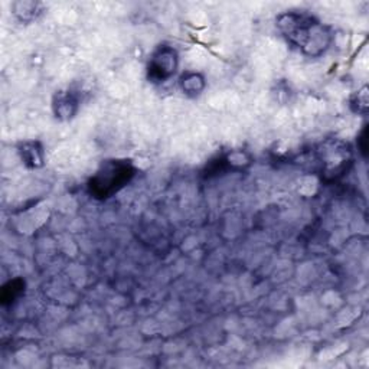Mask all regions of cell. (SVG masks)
I'll list each match as a JSON object with an SVG mask.
<instances>
[{
  "label": "cell",
  "mask_w": 369,
  "mask_h": 369,
  "mask_svg": "<svg viewBox=\"0 0 369 369\" xmlns=\"http://www.w3.org/2000/svg\"><path fill=\"white\" fill-rule=\"evenodd\" d=\"M284 39L309 58H319L330 48L333 32L321 19L307 12H284L276 18Z\"/></svg>",
  "instance_id": "obj_1"
},
{
  "label": "cell",
  "mask_w": 369,
  "mask_h": 369,
  "mask_svg": "<svg viewBox=\"0 0 369 369\" xmlns=\"http://www.w3.org/2000/svg\"><path fill=\"white\" fill-rule=\"evenodd\" d=\"M136 168L130 161L112 159L101 163L88 182V192L93 198L105 201L120 192L136 176Z\"/></svg>",
  "instance_id": "obj_2"
},
{
  "label": "cell",
  "mask_w": 369,
  "mask_h": 369,
  "mask_svg": "<svg viewBox=\"0 0 369 369\" xmlns=\"http://www.w3.org/2000/svg\"><path fill=\"white\" fill-rule=\"evenodd\" d=\"M319 161L322 163V173L326 179L333 180L348 172L352 163L351 146L342 140H328L318 150Z\"/></svg>",
  "instance_id": "obj_3"
},
{
  "label": "cell",
  "mask_w": 369,
  "mask_h": 369,
  "mask_svg": "<svg viewBox=\"0 0 369 369\" xmlns=\"http://www.w3.org/2000/svg\"><path fill=\"white\" fill-rule=\"evenodd\" d=\"M179 67L177 51L169 45L157 46L147 62V78L153 84H163L176 74Z\"/></svg>",
  "instance_id": "obj_4"
},
{
  "label": "cell",
  "mask_w": 369,
  "mask_h": 369,
  "mask_svg": "<svg viewBox=\"0 0 369 369\" xmlns=\"http://www.w3.org/2000/svg\"><path fill=\"white\" fill-rule=\"evenodd\" d=\"M78 109H80V100L71 90L58 91L54 95V100H52V110H54V114L58 120H71L76 114Z\"/></svg>",
  "instance_id": "obj_5"
},
{
  "label": "cell",
  "mask_w": 369,
  "mask_h": 369,
  "mask_svg": "<svg viewBox=\"0 0 369 369\" xmlns=\"http://www.w3.org/2000/svg\"><path fill=\"white\" fill-rule=\"evenodd\" d=\"M19 154L20 159L25 163V166H28L31 169L41 168L45 162V153L38 142H25L19 146Z\"/></svg>",
  "instance_id": "obj_6"
},
{
  "label": "cell",
  "mask_w": 369,
  "mask_h": 369,
  "mask_svg": "<svg viewBox=\"0 0 369 369\" xmlns=\"http://www.w3.org/2000/svg\"><path fill=\"white\" fill-rule=\"evenodd\" d=\"M12 11L20 22H32L42 13V5L38 2L23 0V2H15L12 5Z\"/></svg>",
  "instance_id": "obj_7"
},
{
  "label": "cell",
  "mask_w": 369,
  "mask_h": 369,
  "mask_svg": "<svg viewBox=\"0 0 369 369\" xmlns=\"http://www.w3.org/2000/svg\"><path fill=\"white\" fill-rule=\"evenodd\" d=\"M180 88L188 95H198L205 88L203 76L198 72H187L180 78Z\"/></svg>",
  "instance_id": "obj_8"
},
{
  "label": "cell",
  "mask_w": 369,
  "mask_h": 369,
  "mask_svg": "<svg viewBox=\"0 0 369 369\" xmlns=\"http://www.w3.org/2000/svg\"><path fill=\"white\" fill-rule=\"evenodd\" d=\"M25 290V281L20 279L12 280L9 281L4 290H2V303L8 304V303H13Z\"/></svg>",
  "instance_id": "obj_9"
},
{
  "label": "cell",
  "mask_w": 369,
  "mask_h": 369,
  "mask_svg": "<svg viewBox=\"0 0 369 369\" xmlns=\"http://www.w3.org/2000/svg\"><path fill=\"white\" fill-rule=\"evenodd\" d=\"M351 109L358 113L365 116L368 113V87L361 88L356 91L352 98H351Z\"/></svg>",
  "instance_id": "obj_10"
}]
</instances>
